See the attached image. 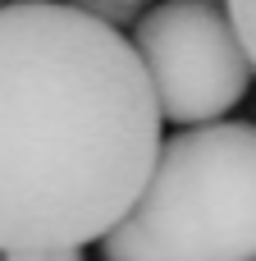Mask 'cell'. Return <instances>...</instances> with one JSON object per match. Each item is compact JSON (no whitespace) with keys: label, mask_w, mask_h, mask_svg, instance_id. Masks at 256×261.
I'll return each mask as SVG.
<instances>
[{"label":"cell","mask_w":256,"mask_h":261,"mask_svg":"<svg viewBox=\"0 0 256 261\" xmlns=\"http://www.w3.org/2000/svg\"><path fill=\"white\" fill-rule=\"evenodd\" d=\"M160 106L115 23L82 5H0V252L87 248L142 197Z\"/></svg>","instance_id":"1"},{"label":"cell","mask_w":256,"mask_h":261,"mask_svg":"<svg viewBox=\"0 0 256 261\" xmlns=\"http://www.w3.org/2000/svg\"><path fill=\"white\" fill-rule=\"evenodd\" d=\"M105 261H256V124L220 119L160 142Z\"/></svg>","instance_id":"2"},{"label":"cell","mask_w":256,"mask_h":261,"mask_svg":"<svg viewBox=\"0 0 256 261\" xmlns=\"http://www.w3.org/2000/svg\"><path fill=\"white\" fill-rule=\"evenodd\" d=\"M128 46L147 69L160 119L179 128L220 124L238 101H247V50L229 14L206 0H160L133 18Z\"/></svg>","instance_id":"3"},{"label":"cell","mask_w":256,"mask_h":261,"mask_svg":"<svg viewBox=\"0 0 256 261\" xmlns=\"http://www.w3.org/2000/svg\"><path fill=\"white\" fill-rule=\"evenodd\" d=\"M229 23H234V32L247 50V64L256 73V0H229Z\"/></svg>","instance_id":"4"},{"label":"cell","mask_w":256,"mask_h":261,"mask_svg":"<svg viewBox=\"0 0 256 261\" xmlns=\"http://www.w3.org/2000/svg\"><path fill=\"white\" fill-rule=\"evenodd\" d=\"M0 261H82L73 248H32V252H5Z\"/></svg>","instance_id":"5"},{"label":"cell","mask_w":256,"mask_h":261,"mask_svg":"<svg viewBox=\"0 0 256 261\" xmlns=\"http://www.w3.org/2000/svg\"><path fill=\"white\" fill-rule=\"evenodd\" d=\"M119 5H142V0H119ZM156 5H160V0H156Z\"/></svg>","instance_id":"6"},{"label":"cell","mask_w":256,"mask_h":261,"mask_svg":"<svg viewBox=\"0 0 256 261\" xmlns=\"http://www.w3.org/2000/svg\"><path fill=\"white\" fill-rule=\"evenodd\" d=\"M206 5H215V0H206Z\"/></svg>","instance_id":"7"},{"label":"cell","mask_w":256,"mask_h":261,"mask_svg":"<svg viewBox=\"0 0 256 261\" xmlns=\"http://www.w3.org/2000/svg\"><path fill=\"white\" fill-rule=\"evenodd\" d=\"M0 5H5V0H0Z\"/></svg>","instance_id":"8"}]
</instances>
